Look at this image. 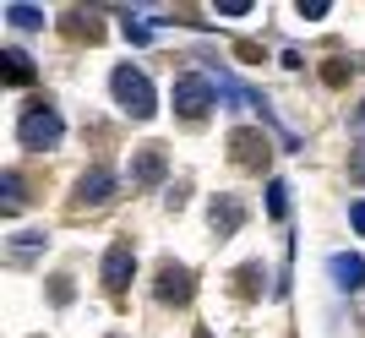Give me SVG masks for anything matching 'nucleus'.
<instances>
[{
  "mask_svg": "<svg viewBox=\"0 0 365 338\" xmlns=\"http://www.w3.org/2000/svg\"><path fill=\"white\" fill-rule=\"evenodd\" d=\"M109 88H115V98H120V109L131 115V121H148L153 115V82L142 77L137 66H120V71L109 77Z\"/></svg>",
  "mask_w": 365,
  "mask_h": 338,
  "instance_id": "1",
  "label": "nucleus"
},
{
  "mask_svg": "<svg viewBox=\"0 0 365 338\" xmlns=\"http://www.w3.org/2000/svg\"><path fill=\"white\" fill-rule=\"evenodd\" d=\"M61 115H55V109L49 104H33L28 115H22V126H16V137H22V148H33V153H44V148H55V142H61Z\"/></svg>",
  "mask_w": 365,
  "mask_h": 338,
  "instance_id": "2",
  "label": "nucleus"
},
{
  "mask_svg": "<svg viewBox=\"0 0 365 338\" xmlns=\"http://www.w3.org/2000/svg\"><path fill=\"white\" fill-rule=\"evenodd\" d=\"M213 82L207 77H180L175 82V109H180L185 121H202V115H207V109H213Z\"/></svg>",
  "mask_w": 365,
  "mask_h": 338,
  "instance_id": "3",
  "label": "nucleus"
},
{
  "mask_svg": "<svg viewBox=\"0 0 365 338\" xmlns=\"http://www.w3.org/2000/svg\"><path fill=\"white\" fill-rule=\"evenodd\" d=\"M131 273H137V251H131V240H115V246L104 251V284H109V295H120L125 284H131Z\"/></svg>",
  "mask_w": 365,
  "mask_h": 338,
  "instance_id": "4",
  "label": "nucleus"
},
{
  "mask_svg": "<svg viewBox=\"0 0 365 338\" xmlns=\"http://www.w3.org/2000/svg\"><path fill=\"white\" fill-rule=\"evenodd\" d=\"M267 153H273V142L262 137V131H235V137H229V158L240 169H262Z\"/></svg>",
  "mask_w": 365,
  "mask_h": 338,
  "instance_id": "5",
  "label": "nucleus"
},
{
  "mask_svg": "<svg viewBox=\"0 0 365 338\" xmlns=\"http://www.w3.org/2000/svg\"><path fill=\"white\" fill-rule=\"evenodd\" d=\"M109 191H115V175H109L104 164H93L82 180H76V208H104Z\"/></svg>",
  "mask_w": 365,
  "mask_h": 338,
  "instance_id": "6",
  "label": "nucleus"
},
{
  "mask_svg": "<svg viewBox=\"0 0 365 338\" xmlns=\"http://www.w3.org/2000/svg\"><path fill=\"white\" fill-rule=\"evenodd\" d=\"M191 295H197L191 273H185V267H175V262H164V267H158V300H164V306H185Z\"/></svg>",
  "mask_w": 365,
  "mask_h": 338,
  "instance_id": "7",
  "label": "nucleus"
},
{
  "mask_svg": "<svg viewBox=\"0 0 365 338\" xmlns=\"http://www.w3.org/2000/svg\"><path fill=\"white\" fill-rule=\"evenodd\" d=\"M164 180V148H142L131 158V185H158Z\"/></svg>",
  "mask_w": 365,
  "mask_h": 338,
  "instance_id": "8",
  "label": "nucleus"
},
{
  "mask_svg": "<svg viewBox=\"0 0 365 338\" xmlns=\"http://www.w3.org/2000/svg\"><path fill=\"white\" fill-rule=\"evenodd\" d=\"M207 218H213V235L224 240V235H235V230H240V218H245V202H240V197H218V202H213V213H207Z\"/></svg>",
  "mask_w": 365,
  "mask_h": 338,
  "instance_id": "9",
  "label": "nucleus"
},
{
  "mask_svg": "<svg viewBox=\"0 0 365 338\" xmlns=\"http://www.w3.org/2000/svg\"><path fill=\"white\" fill-rule=\"evenodd\" d=\"M333 278H338V290H360L365 284V262L349 257V251H338L333 257Z\"/></svg>",
  "mask_w": 365,
  "mask_h": 338,
  "instance_id": "10",
  "label": "nucleus"
},
{
  "mask_svg": "<svg viewBox=\"0 0 365 338\" xmlns=\"http://www.w3.org/2000/svg\"><path fill=\"white\" fill-rule=\"evenodd\" d=\"M6 82L11 88H22V82H33V61L22 55V49H6Z\"/></svg>",
  "mask_w": 365,
  "mask_h": 338,
  "instance_id": "11",
  "label": "nucleus"
},
{
  "mask_svg": "<svg viewBox=\"0 0 365 338\" xmlns=\"http://www.w3.org/2000/svg\"><path fill=\"white\" fill-rule=\"evenodd\" d=\"M262 278H267V273H262V262H245L240 273H235V295H245V300H251V295L262 290Z\"/></svg>",
  "mask_w": 365,
  "mask_h": 338,
  "instance_id": "12",
  "label": "nucleus"
},
{
  "mask_svg": "<svg viewBox=\"0 0 365 338\" xmlns=\"http://www.w3.org/2000/svg\"><path fill=\"white\" fill-rule=\"evenodd\" d=\"M267 213H273V218H284V213H289V185H284V180H273V185H267Z\"/></svg>",
  "mask_w": 365,
  "mask_h": 338,
  "instance_id": "13",
  "label": "nucleus"
},
{
  "mask_svg": "<svg viewBox=\"0 0 365 338\" xmlns=\"http://www.w3.org/2000/svg\"><path fill=\"white\" fill-rule=\"evenodd\" d=\"M322 82H327V88H344V82H349V66H344V61H327V66H322Z\"/></svg>",
  "mask_w": 365,
  "mask_h": 338,
  "instance_id": "14",
  "label": "nucleus"
},
{
  "mask_svg": "<svg viewBox=\"0 0 365 338\" xmlns=\"http://www.w3.org/2000/svg\"><path fill=\"white\" fill-rule=\"evenodd\" d=\"M44 16L33 11V6H11V28H38Z\"/></svg>",
  "mask_w": 365,
  "mask_h": 338,
  "instance_id": "15",
  "label": "nucleus"
},
{
  "mask_svg": "<svg viewBox=\"0 0 365 338\" xmlns=\"http://www.w3.org/2000/svg\"><path fill=\"white\" fill-rule=\"evenodd\" d=\"M349 180H365V148H360V153L349 158Z\"/></svg>",
  "mask_w": 365,
  "mask_h": 338,
  "instance_id": "16",
  "label": "nucleus"
},
{
  "mask_svg": "<svg viewBox=\"0 0 365 338\" xmlns=\"http://www.w3.org/2000/svg\"><path fill=\"white\" fill-rule=\"evenodd\" d=\"M349 218H354V230H360V235H365V202H360V208H354V213H349Z\"/></svg>",
  "mask_w": 365,
  "mask_h": 338,
  "instance_id": "17",
  "label": "nucleus"
}]
</instances>
